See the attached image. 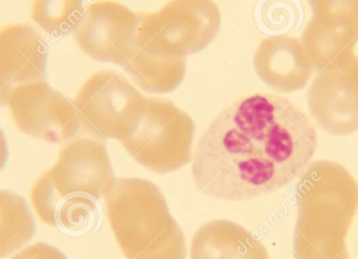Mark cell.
<instances>
[{"label": "cell", "instance_id": "obj_3", "mask_svg": "<svg viewBox=\"0 0 358 259\" xmlns=\"http://www.w3.org/2000/svg\"><path fill=\"white\" fill-rule=\"evenodd\" d=\"M113 181L104 145L92 139H76L61 148L56 164L36 181L31 204L48 226L81 230L94 222L96 203Z\"/></svg>", "mask_w": 358, "mask_h": 259}, {"label": "cell", "instance_id": "obj_14", "mask_svg": "<svg viewBox=\"0 0 358 259\" xmlns=\"http://www.w3.org/2000/svg\"><path fill=\"white\" fill-rule=\"evenodd\" d=\"M191 259H269V255L264 245L243 227L215 220L194 235Z\"/></svg>", "mask_w": 358, "mask_h": 259}, {"label": "cell", "instance_id": "obj_6", "mask_svg": "<svg viewBox=\"0 0 358 259\" xmlns=\"http://www.w3.org/2000/svg\"><path fill=\"white\" fill-rule=\"evenodd\" d=\"M220 27L214 0H170L157 12L141 15L134 42L155 54L187 57L208 48Z\"/></svg>", "mask_w": 358, "mask_h": 259}, {"label": "cell", "instance_id": "obj_17", "mask_svg": "<svg viewBox=\"0 0 358 259\" xmlns=\"http://www.w3.org/2000/svg\"><path fill=\"white\" fill-rule=\"evenodd\" d=\"M85 10L83 0H33L31 16L46 33L64 36L75 31Z\"/></svg>", "mask_w": 358, "mask_h": 259}, {"label": "cell", "instance_id": "obj_11", "mask_svg": "<svg viewBox=\"0 0 358 259\" xmlns=\"http://www.w3.org/2000/svg\"><path fill=\"white\" fill-rule=\"evenodd\" d=\"M313 17L302 41L313 62L321 71L358 42V0H308Z\"/></svg>", "mask_w": 358, "mask_h": 259}, {"label": "cell", "instance_id": "obj_1", "mask_svg": "<svg viewBox=\"0 0 358 259\" xmlns=\"http://www.w3.org/2000/svg\"><path fill=\"white\" fill-rule=\"evenodd\" d=\"M317 130L294 103L255 94L223 109L196 147V187L222 201L271 195L300 176L315 155Z\"/></svg>", "mask_w": 358, "mask_h": 259}, {"label": "cell", "instance_id": "obj_8", "mask_svg": "<svg viewBox=\"0 0 358 259\" xmlns=\"http://www.w3.org/2000/svg\"><path fill=\"white\" fill-rule=\"evenodd\" d=\"M308 106L317 125L331 136L358 130V57L346 52L320 71L308 92Z\"/></svg>", "mask_w": 358, "mask_h": 259}, {"label": "cell", "instance_id": "obj_4", "mask_svg": "<svg viewBox=\"0 0 358 259\" xmlns=\"http://www.w3.org/2000/svg\"><path fill=\"white\" fill-rule=\"evenodd\" d=\"M111 230L127 259H185V235L157 185L115 178L105 195Z\"/></svg>", "mask_w": 358, "mask_h": 259}, {"label": "cell", "instance_id": "obj_15", "mask_svg": "<svg viewBox=\"0 0 358 259\" xmlns=\"http://www.w3.org/2000/svg\"><path fill=\"white\" fill-rule=\"evenodd\" d=\"M187 57L166 56L145 50L134 41L122 66L143 90L155 94L176 90L185 75Z\"/></svg>", "mask_w": 358, "mask_h": 259}, {"label": "cell", "instance_id": "obj_2", "mask_svg": "<svg viewBox=\"0 0 358 259\" xmlns=\"http://www.w3.org/2000/svg\"><path fill=\"white\" fill-rule=\"evenodd\" d=\"M294 259H350L346 239L358 210V184L341 164L319 160L296 184Z\"/></svg>", "mask_w": 358, "mask_h": 259}, {"label": "cell", "instance_id": "obj_12", "mask_svg": "<svg viewBox=\"0 0 358 259\" xmlns=\"http://www.w3.org/2000/svg\"><path fill=\"white\" fill-rule=\"evenodd\" d=\"M48 46L39 33L27 23L0 29V106H8L15 88L44 80Z\"/></svg>", "mask_w": 358, "mask_h": 259}, {"label": "cell", "instance_id": "obj_9", "mask_svg": "<svg viewBox=\"0 0 358 259\" xmlns=\"http://www.w3.org/2000/svg\"><path fill=\"white\" fill-rule=\"evenodd\" d=\"M8 106L22 134L46 142L71 140L81 125L73 103L44 80L15 88Z\"/></svg>", "mask_w": 358, "mask_h": 259}, {"label": "cell", "instance_id": "obj_13", "mask_svg": "<svg viewBox=\"0 0 358 259\" xmlns=\"http://www.w3.org/2000/svg\"><path fill=\"white\" fill-rule=\"evenodd\" d=\"M257 75L277 92H294L308 84L313 62L302 39L289 35L269 36L254 56Z\"/></svg>", "mask_w": 358, "mask_h": 259}, {"label": "cell", "instance_id": "obj_19", "mask_svg": "<svg viewBox=\"0 0 358 259\" xmlns=\"http://www.w3.org/2000/svg\"><path fill=\"white\" fill-rule=\"evenodd\" d=\"M8 158V148H6V141L3 132L0 130V170L3 168Z\"/></svg>", "mask_w": 358, "mask_h": 259}, {"label": "cell", "instance_id": "obj_7", "mask_svg": "<svg viewBox=\"0 0 358 259\" xmlns=\"http://www.w3.org/2000/svg\"><path fill=\"white\" fill-rule=\"evenodd\" d=\"M146 100L117 71H100L84 82L73 105L87 132L121 142L140 121Z\"/></svg>", "mask_w": 358, "mask_h": 259}, {"label": "cell", "instance_id": "obj_5", "mask_svg": "<svg viewBox=\"0 0 358 259\" xmlns=\"http://www.w3.org/2000/svg\"><path fill=\"white\" fill-rule=\"evenodd\" d=\"M195 130L193 119L174 103L147 98L140 121L121 143L146 169L169 174L191 161Z\"/></svg>", "mask_w": 358, "mask_h": 259}, {"label": "cell", "instance_id": "obj_10", "mask_svg": "<svg viewBox=\"0 0 358 259\" xmlns=\"http://www.w3.org/2000/svg\"><path fill=\"white\" fill-rule=\"evenodd\" d=\"M141 15L113 0L92 2L86 8L73 38L90 58L122 66L134 44Z\"/></svg>", "mask_w": 358, "mask_h": 259}, {"label": "cell", "instance_id": "obj_16", "mask_svg": "<svg viewBox=\"0 0 358 259\" xmlns=\"http://www.w3.org/2000/svg\"><path fill=\"white\" fill-rule=\"evenodd\" d=\"M35 233V223L24 200L0 190V258L10 255Z\"/></svg>", "mask_w": 358, "mask_h": 259}, {"label": "cell", "instance_id": "obj_18", "mask_svg": "<svg viewBox=\"0 0 358 259\" xmlns=\"http://www.w3.org/2000/svg\"><path fill=\"white\" fill-rule=\"evenodd\" d=\"M12 259H67L64 254L48 244H35L17 254Z\"/></svg>", "mask_w": 358, "mask_h": 259}]
</instances>
